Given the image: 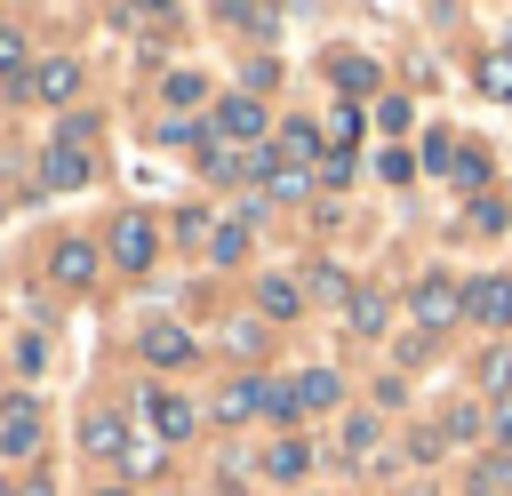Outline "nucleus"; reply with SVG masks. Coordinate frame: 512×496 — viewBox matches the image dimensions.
<instances>
[{
  "label": "nucleus",
  "instance_id": "1",
  "mask_svg": "<svg viewBox=\"0 0 512 496\" xmlns=\"http://www.w3.org/2000/svg\"><path fill=\"white\" fill-rule=\"evenodd\" d=\"M408 304H416V336H440V328L464 312V288L432 272V280H416V296H408Z\"/></svg>",
  "mask_w": 512,
  "mask_h": 496
},
{
  "label": "nucleus",
  "instance_id": "2",
  "mask_svg": "<svg viewBox=\"0 0 512 496\" xmlns=\"http://www.w3.org/2000/svg\"><path fill=\"white\" fill-rule=\"evenodd\" d=\"M24 96H40V104H72V96H80V64H72V56H40L32 80H24Z\"/></svg>",
  "mask_w": 512,
  "mask_h": 496
},
{
  "label": "nucleus",
  "instance_id": "3",
  "mask_svg": "<svg viewBox=\"0 0 512 496\" xmlns=\"http://www.w3.org/2000/svg\"><path fill=\"white\" fill-rule=\"evenodd\" d=\"M112 264H120V272H144V264H152V216L128 208V216L112 224Z\"/></svg>",
  "mask_w": 512,
  "mask_h": 496
},
{
  "label": "nucleus",
  "instance_id": "4",
  "mask_svg": "<svg viewBox=\"0 0 512 496\" xmlns=\"http://www.w3.org/2000/svg\"><path fill=\"white\" fill-rule=\"evenodd\" d=\"M464 312H472L480 328H512V280L496 272V280H480V288H464Z\"/></svg>",
  "mask_w": 512,
  "mask_h": 496
},
{
  "label": "nucleus",
  "instance_id": "5",
  "mask_svg": "<svg viewBox=\"0 0 512 496\" xmlns=\"http://www.w3.org/2000/svg\"><path fill=\"white\" fill-rule=\"evenodd\" d=\"M144 424H152L160 440H184V432H192V400H176V392L152 384V392H144Z\"/></svg>",
  "mask_w": 512,
  "mask_h": 496
},
{
  "label": "nucleus",
  "instance_id": "6",
  "mask_svg": "<svg viewBox=\"0 0 512 496\" xmlns=\"http://www.w3.org/2000/svg\"><path fill=\"white\" fill-rule=\"evenodd\" d=\"M216 136H224V144H256V136H264V104H248V96H224V112H216Z\"/></svg>",
  "mask_w": 512,
  "mask_h": 496
},
{
  "label": "nucleus",
  "instance_id": "7",
  "mask_svg": "<svg viewBox=\"0 0 512 496\" xmlns=\"http://www.w3.org/2000/svg\"><path fill=\"white\" fill-rule=\"evenodd\" d=\"M48 272H56L64 288H88V280H96V240H56Z\"/></svg>",
  "mask_w": 512,
  "mask_h": 496
},
{
  "label": "nucleus",
  "instance_id": "8",
  "mask_svg": "<svg viewBox=\"0 0 512 496\" xmlns=\"http://www.w3.org/2000/svg\"><path fill=\"white\" fill-rule=\"evenodd\" d=\"M40 184H48V192H72V184H88V152H80V144H56V152L40 160Z\"/></svg>",
  "mask_w": 512,
  "mask_h": 496
},
{
  "label": "nucleus",
  "instance_id": "9",
  "mask_svg": "<svg viewBox=\"0 0 512 496\" xmlns=\"http://www.w3.org/2000/svg\"><path fill=\"white\" fill-rule=\"evenodd\" d=\"M144 360H160V368H184V360H192V336H184L176 320H152V328H144Z\"/></svg>",
  "mask_w": 512,
  "mask_h": 496
},
{
  "label": "nucleus",
  "instance_id": "10",
  "mask_svg": "<svg viewBox=\"0 0 512 496\" xmlns=\"http://www.w3.org/2000/svg\"><path fill=\"white\" fill-rule=\"evenodd\" d=\"M280 168H320V128L312 120H288L280 128Z\"/></svg>",
  "mask_w": 512,
  "mask_h": 496
},
{
  "label": "nucleus",
  "instance_id": "11",
  "mask_svg": "<svg viewBox=\"0 0 512 496\" xmlns=\"http://www.w3.org/2000/svg\"><path fill=\"white\" fill-rule=\"evenodd\" d=\"M80 448H88V456H128V424H120V416H88V424H80Z\"/></svg>",
  "mask_w": 512,
  "mask_h": 496
},
{
  "label": "nucleus",
  "instance_id": "12",
  "mask_svg": "<svg viewBox=\"0 0 512 496\" xmlns=\"http://www.w3.org/2000/svg\"><path fill=\"white\" fill-rule=\"evenodd\" d=\"M256 304H264V320H296V312H304V296H296V280H288V272H272V280L256 288Z\"/></svg>",
  "mask_w": 512,
  "mask_h": 496
},
{
  "label": "nucleus",
  "instance_id": "13",
  "mask_svg": "<svg viewBox=\"0 0 512 496\" xmlns=\"http://www.w3.org/2000/svg\"><path fill=\"white\" fill-rule=\"evenodd\" d=\"M472 80H480V96H496V104H512V48H488Z\"/></svg>",
  "mask_w": 512,
  "mask_h": 496
},
{
  "label": "nucleus",
  "instance_id": "14",
  "mask_svg": "<svg viewBox=\"0 0 512 496\" xmlns=\"http://www.w3.org/2000/svg\"><path fill=\"white\" fill-rule=\"evenodd\" d=\"M0 80H8V88L32 80V48H24V32H0Z\"/></svg>",
  "mask_w": 512,
  "mask_h": 496
},
{
  "label": "nucleus",
  "instance_id": "15",
  "mask_svg": "<svg viewBox=\"0 0 512 496\" xmlns=\"http://www.w3.org/2000/svg\"><path fill=\"white\" fill-rule=\"evenodd\" d=\"M328 72H336V88H344V96H368V88H376V64H368V56H336Z\"/></svg>",
  "mask_w": 512,
  "mask_h": 496
},
{
  "label": "nucleus",
  "instance_id": "16",
  "mask_svg": "<svg viewBox=\"0 0 512 496\" xmlns=\"http://www.w3.org/2000/svg\"><path fill=\"white\" fill-rule=\"evenodd\" d=\"M296 400L304 408H336V368H304L296 376Z\"/></svg>",
  "mask_w": 512,
  "mask_h": 496
},
{
  "label": "nucleus",
  "instance_id": "17",
  "mask_svg": "<svg viewBox=\"0 0 512 496\" xmlns=\"http://www.w3.org/2000/svg\"><path fill=\"white\" fill-rule=\"evenodd\" d=\"M0 448H8V456L40 448V424H32V408H8V424H0Z\"/></svg>",
  "mask_w": 512,
  "mask_h": 496
},
{
  "label": "nucleus",
  "instance_id": "18",
  "mask_svg": "<svg viewBox=\"0 0 512 496\" xmlns=\"http://www.w3.org/2000/svg\"><path fill=\"white\" fill-rule=\"evenodd\" d=\"M352 336H384V296H352Z\"/></svg>",
  "mask_w": 512,
  "mask_h": 496
},
{
  "label": "nucleus",
  "instance_id": "19",
  "mask_svg": "<svg viewBox=\"0 0 512 496\" xmlns=\"http://www.w3.org/2000/svg\"><path fill=\"white\" fill-rule=\"evenodd\" d=\"M264 416H272V424H296V416H304L296 384H264Z\"/></svg>",
  "mask_w": 512,
  "mask_h": 496
},
{
  "label": "nucleus",
  "instance_id": "20",
  "mask_svg": "<svg viewBox=\"0 0 512 496\" xmlns=\"http://www.w3.org/2000/svg\"><path fill=\"white\" fill-rule=\"evenodd\" d=\"M304 464H312V456H304V440H280V448L264 456V472H272V480H296Z\"/></svg>",
  "mask_w": 512,
  "mask_h": 496
},
{
  "label": "nucleus",
  "instance_id": "21",
  "mask_svg": "<svg viewBox=\"0 0 512 496\" xmlns=\"http://www.w3.org/2000/svg\"><path fill=\"white\" fill-rule=\"evenodd\" d=\"M200 96H208L200 72H168V104H176V120H184V104H200Z\"/></svg>",
  "mask_w": 512,
  "mask_h": 496
},
{
  "label": "nucleus",
  "instance_id": "22",
  "mask_svg": "<svg viewBox=\"0 0 512 496\" xmlns=\"http://www.w3.org/2000/svg\"><path fill=\"white\" fill-rule=\"evenodd\" d=\"M480 392H512V352H480Z\"/></svg>",
  "mask_w": 512,
  "mask_h": 496
},
{
  "label": "nucleus",
  "instance_id": "23",
  "mask_svg": "<svg viewBox=\"0 0 512 496\" xmlns=\"http://www.w3.org/2000/svg\"><path fill=\"white\" fill-rule=\"evenodd\" d=\"M312 288H320V296H328V304H344V312H352V280H344V272H336V264H320V272H312Z\"/></svg>",
  "mask_w": 512,
  "mask_h": 496
},
{
  "label": "nucleus",
  "instance_id": "24",
  "mask_svg": "<svg viewBox=\"0 0 512 496\" xmlns=\"http://www.w3.org/2000/svg\"><path fill=\"white\" fill-rule=\"evenodd\" d=\"M224 24H240V32H280L272 8H224Z\"/></svg>",
  "mask_w": 512,
  "mask_h": 496
},
{
  "label": "nucleus",
  "instance_id": "25",
  "mask_svg": "<svg viewBox=\"0 0 512 496\" xmlns=\"http://www.w3.org/2000/svg\"><path fill=\"white\" fill-rule=\"evenodd\" d=\"M312 176H320V184H344V176H352V144H336V152H320V168H312Z\"/></svg>",
  "mask_w": 512,
  "mask_h": 496
},
{
  "label": "nucleus",
  "instance_id": "26",
  "mask_svg": "<svg viewBox=\"0 0 512 496\" xmlns=\"http://www.w3.org/2000/svg\"><path fill=\"white\" fill-rule=\"evenodd\" d=\"M304 192H312L304 168H272V200H304Z\"/></svg>",
  "mask_w": 512,
  "mask_h": 496
},
{
  "label": "nucleus",
  "instance_id": "27",
  "mask_svg": "<svg viewBox=\"0 0 512 496\" xmlns=\"http://www.w3.org/2000/svg\"><path fill=\"white\" fill-rule=\"evenodd\" d=\"M472 232H504V200H496V192L472 200Z\"/></svg>",
  "mask_w": 512,
  "mask_h": 496
},
{
  "label": "nucleus",
  "instance_id": "28",
  "mask_svg": "<svg viewBox=\"0 0 512 496\" xmlns=\"http://www.w3.org/2000/svg\"><path fill=\"white\" fill-rule=\"evenodd\" d=\"M224 344H232V352H256L264 328H256V320H224Z\"/></svg>",
  "mask_w": 512,
  "mask_h": 496
},
{
  "label": "nucleus",
  "instance_id": "29",
  "mask_svg": "<svg viewBox=\"0 0 512 496\" xmlns=\"http://www.w3.org/2000/svg\"><path fill=\"white\" fill-rule=\"evenodd\" d=\"M16 368L40 376V368H48V344H40V336H16Z\"/></svg>",
  "mask_w": 512,
  "mask_h": 496
},
{
  "label": "nucleus",
  "instance_id": "30",
  "mask_svg": "<svg viewBox=\"0 0 512 496\" xmlns=\"http://www.w3.org/2000/svg\"><path fill=\"white\" fill-rule=\"evenodd\" d=\"M368 448H376V424L352 416V424H344V456H368Z\"/></svg>",
  "mask_w": 512,
  "mask_h": 496
},
{
  "label": "nucleus",
  "instance_id": "31",
  "mask_svg": "<svg viewBox=\"0 0 512 496\" xmlns=\"http://www.w3.org/2000/svg\"><path fill=\"white\" fill-rule=\"evenodd\" d=\"M448 176H464V184H488V152H456V168Z\"/></svg>",
  "mask_w": 512,
  "mask_h": 496
},
{
  "label": "nucleus",
  "instance_id": "32",
  "mask_svg": "<svg viewBox=\"0 0 512 496\" xmlns=\"http://www.w3.org/2000/svg\"><path fill=\"white\" fill-rule=\"evenodd\" d=\"M176 232H184V240H216V224H208L200 208H184V216H176Z\"/></svg>",
  "mask_w": 512,
  "mask_h": 496
},
{
  "label": "nucleus",
  "instance_id": "33",
  "mask_svg": "<svg viewBox=\"0 0 512 496\" xmlns=\"http://www.w3.org/2000/svg\"><path fill=\"white\" fill-rule=\"evenodd\" d=\"M240 248H248V240H240V232H232V224H224V232H216V240H208V256H216V264H232V256H240Z\"/></svg>",
  "mask_w": 512,
  "mask_h": 496
},
{
  "label": "nucleus",
  "instance_id": "34",
  "mask_svg": "<svg viewBox=\"0 0 512 496\" xmlns=\"http://www.w3.org/2000/svg\"><path fill=\"white\" fill-rule=\"evenodd\" d=\"M488 488H512V456H504V464H488V472L472 480V496H488Z\"/></svg>",
  "mask_w": 512,
  "mask_h": 496
},
{
  "label": "nucleus",
  "instance_id": "35",
  "mask_svg": "<svg viewBox=\"0 0 512 496\" xmlns=\"http://www.w3.org/2000/svg\"><path fill=\"white\" fill-rule=\"evenodd\" d=\"M488 432H496V440H512V400L496 408V424H488Z\"/></svg>",
  "mask_w": 512,
  "mask_h": 496
},
{
  "label": "nucleus",
  "instance_id": "36",
  "mask_svg": "<svg viewBox=\"0 0 512 496\" xmlns=\"http://www.w3.org/2000/svg\"><path fill=\"white\" fill-rule=\"evenodd\" d=\"M24 496H48V480H32V488H24Z\"/></svg>",
  "mask_w": 512,
  "mask_h": 496
},
{
  "label": "nucleus",
  "instance_id": "37",
  "mask_svg": "<svg viewBox=\"0 0 512 496\" xmlns=\"http://www.w3.org/2000/svg\"><path fill=\"white\" fill-rule=\"evenodd\" d=\"M104 496H120V488H104Z\"/></svg>",
  "mask_w": 512,
  "mask_h": 496
},
{
  "label": "nucleus",
  "instance_id": "38",
  "mask_svg": "<svg viewBox=\"0 0 512 496\" xmlns=\"http://www.w3.org/2000/svg\"><path fill=\"white\" fill-rule=\"evenodd\" d=\"M0 496H8V488H0Z\"/></svg>",
  "mask_w": 512,
  "mask_h": 496
}]
</instances>
